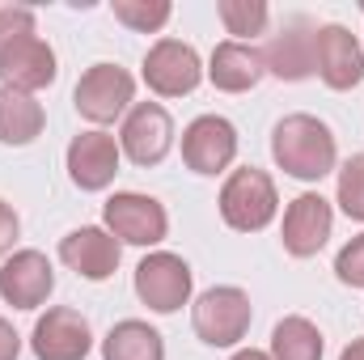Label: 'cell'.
I'll return each instance as SVG.
<instances>
[{"instance_id": "7c38bea8", "label": "cell", "mask_w": 364, "mask_h": 360, "mask_svg": "<svg viewBox=\"0 0 364 360\" xmlns=\"http://www.w3.org/2000/svg\"><path fill=\"white\" fill-rule=\"evenodd\" d=\"M331 225H335L331 199H322V195H314V191L296 195V199L288 203V212H284V229H279L284 250H288L292 259H314V255L326 246Z\"/></svg>"}, {"instance_id": "9c48e42d", "label": "cell", "mask_w": 364, "mask_h": 360, "mask_svg": "<svg viewBox=\"0 0 364 360\" xmlns=\"http://www.w3.org/2000/svg\"><path fill=\"white\" fill-rule=\"evenodd\" d=\"M30 348L38 360H85L93 348V331L81 309L73 305H51L30 335Z\"/></svg>"}, {"instance_id": "f1b7e54d", "label": "cell", "mask_w": 364, "mask_h": 360, "mask_svg": "<svg viewBox=\"0 0 364 360\" xmlns=\"http://www.w3.org/2000/svg\"><path fill=\"white\" fill-rule=\"evenodd\" d=\"M339 360H364V335H360V339H352V344L339 352Z\"/></svg>"}, {"instance_id": "44dd1931", "label": "cell", "mask_w": 364, "mask_h": 360, "mask_svg": "<svg viewBox=\"0 0 364 360\" xmlns=\"http://www.w3.org/2000/svg\"><path fill=\"white\" fill-rule=\"evenodd\" d=\"M322 331L301 318V314H288L279 318L272 331V360H322Z\"/></svg>"}, {"instance_id": "e0dca14e", "label": "cell", "mask_w": 364, "mask_h": 360, "mask_svg": "<svg viewBox=\"0 0 364 360\" xmlns=\"http://www.w3.org/2000/svg\"><path fill=\"white\" fill-rule=\"evenodd\" d=\"M119 144L106 132H81L68 144V179L81 191H106L119 174Z\"/></svg>"}, {"instance_id": "52a82bcc", "label": "cell", "mask_w": 364, "mask_h": 360, "mask_svg": "<svg viewBox=\"0 0 364 360\" xmlns=\"http://www.w3.org/2000/svg\"><path fill=\"white\" fill-rule=\"evenodd\" d=\"M174 149V119L161 102H136L119 132V153L132 157V166H157Z\"/></svg>"}, {"instance_id": "277c9868", "label": "cell", "mask_w": 364, "mask_h": 360, "mask_svg": "<svg viewBox=\"0 0 364 360\" xmlns=\"http://www.w3.org/2000/svg\"><path fill=\"white\" fill-rule=\"evenodd\" d=\"M102 221H106V233H114L127 246H157L170 233L166 208L153 195H140V191H114L102 203Z\"/></svg>"}, {"instance_id": "6da1fadb", "label": "cell", "mask_w": 364, "mask_h": 360, "mask_svg": "<svg viewBox=\"0 0 364 360\" xmlns=\"http://www.w3.org/2000/svg\"><path fill=\"white\" fill-rule=\"evenodd\" d=\"M272 157L284 174L296 182H322L335 162H339V144L335 132L314 119V115H284L272 132Z\"/></svg>"}, {"instance_id": "8fae6325", "label": "cell", "mask_w": 364, "mask_h": 360, "mask_svg": "<svg viewBox=\"0 0 364 360\" xmlns=\"http://www.w3.org/2000/svg\"><path fill=\"white\" fill-rule=\"evenodd\" d=\"M199 81H203V64H199L191 43L161 38V43L149 47V55H144V85L157 97H182Z\"/></svg>"}, {"instance_id": "5b68a950", "label": "cell", "mask_w": 364, "mask_h": 360, "mask_svg": "<svg viewBox=\"0 0 364 360\" xmlns=\"http://www.w3.org/2000/svg\"><path fill=\"white\" fill-rule=\"evenodd\" d=\"M132 97H136V81H132L127 68H119V64H93V68L81 73V81L73 90V106H77L81 119H90V123L102 127V123H114L132 106Z\"/></svg>"}, {"instance_id": "7402d4cb", "label": "cell", "mask_w": 364, "mask_h": 360, "mask_svg": "<svg viewBox=\"0 0 364 360\" xmlns=\"http://www.w3.org/2000/svg\"><path fill=\"white\" fill-rule=\"evenodd\" d=\"M216 13H220L225 30H229V34H237V43H242V38L263 34V30H267V21H272V9H267L263 0H220V4H216Z\"/></svg>"}, {"instance_id": "cb8c5ba5", "label": "cell", "mask_w": 364, "mask_h": 360, "mask_svg": "<svg viewBox=\"0 0 364 360\" xmlns=\"http://www.w3.org/2000/svg\"><path fill=\"white\" fill-rule=\"evenodd\" d=\"M339 208L352 221H364V153H352L339 170Z\"/></svg>"}, {"instance_id": "484cf974", "label": "cell", "mask_w": 364, "mask_h": 360, "mask_svg": "<svg viewBox=\"0 0 364 360\" xmlns=\"http://www.w3.org/2000/svg\"><path fill=\"white\" fill-rule=\"evenodd\" d=\"M335 275L348 288H364V233H356L339 255H335Z\"/></svg>"}, {"instance_id": "d4e9b609", "label": "cell", "mask_w": 364, "mask_h": 360, "mask_svg": "<svg viewBox=\"0 0 364 360\" xmlns=\"http://www.w3.org/2000/svg\"><path fill=\"white\" fill-rule=\"evenodd\" d=\"M34 34V9L26 4H0V51H9L17 38Z\"/></svg>"}, {"instance_id": "ffe728a7", "label": "cell", "mask_w": 364, "mask_h": 360, "mask_svg": "<svg viewBox=\"0 0 364 360\" xmlns=\"http://www.w3.org/2000/svg\"><path fill=\"white\" fill-rule=\"evenodd\" d=\"M102 360H166V339L149 322L123 318L102 339Z\"/></svg>"}, {"instance_id": "5bb4252c", "label": "cell", "mask_w": 364, "mask_h": 360, "mask_svg": "<svg viewBox=\"0 0 364 360\" xmlns=\"http://www.w3.org/2000/svg\"><path fill=\"white\" fill-rule=\"evenodd\" d=\"M318 77L326 90H356L364 81V47L348 26H318Z\"/></svg>"}, {"instance_id": "7a4b0ae2", "label": "cell", "mask_w": 364, "mask_h": 360, "mask_svg": "<svg viewBox=\"0 0 364 360\" xmlns=\"http://www.w3.org/2000/svg\"><path fill=\"white\" fill-rule=\"evenodd\" d=\"M275 208H279V195H275V182L267 170L259 166H246V170H233L225 186H220V216L229 229L237 233H259L275 221Z\"/></svg>"}, {"instance_id": "f546056e", "label": "cell", "mask_w": 364, "mask_h": 360, "mask_svg": "<svg viewBox=\"0 0 364 360\" xmlns=\"http://www.w3.org/2000/svg\"><path fill=\"white\" fill-rule=\"evenodd\" d=\"M233 360H272V352H259V348H242V352H233Z\"/></svg>"}, {"instance_id": "9a60e30c", "label": "cell", "mask_w": 364, "mask_h": 360, "mask_svg": "<svg viewBox=\"0 0 364 360\" xmlns=\"http://www.w3.org/2000/svg\"><path fill=\"white\" fill-rule=\"evenodd\" d=\"M123 259V242L114 233H106L102 225H85V229H73L64 242H60V263L73 268L81 280H110L119 271Z\"/></svg>"}, {"instance_id": "2e32d148", "label": "cell", "mask_w": 364, "mask_h": 360, "mask_svg": "<svg viewBox=\"0 0 364 360\" xmlns=\"http://www.w3.org/2000/svg\"><path fill=\"white\" fill-rule=\"evenodd\" d=\"M55 51L47 38L30 34V38H17L9 51H0V85L9 90H21V93H34V90H47L55 81Z\"/></svg>"}, {"instance_id": "d6986e66", "label": "cell", "mask_w": 364, "mask_h": 360, "mask_svg": "<svg viewBox=\"0 0 364 360\" xmlns=\"http://www.w3.org/2000/svg\"><path fill=\"white\" fill-rule=\"evenodd\" d=\"M43 102L34 93H21V90H9L0 85V144H34L43 136Z\"/></svg>"}, {"instance_id": "83f0119b", "label": "cell", "mask_w": 364, "mask_h": 360, "mask_svg": "<svg viewBox=\"0 0 364 360\" xmlns=\"http://www.w3.org/2000/svg\"><path fill=\"white\" fill-rule=\"evenodd\" d=\"M21 356V335L13 331L9 318H0V360H17Z\"/></svg>"}, {"instance_id": "603a6c76", "label": "cell", "mask_w": 364, "mask_h": 360, "mask_svg": "<svg viewBox=\"0 0 364 360\" xmlns=\"http://www.w3.org/2000/svg\"><path fill=\"white\" fill-rule=\"evenodd\" d=\"M110 9H114V17H119L127 30H140V34L161 30V26L170 21V13H174L170 0H114Z\"/></svg>"}, {"instance_id": "30bf717a", "label": "cell", "mask_w": 364, "mask_h": 360, "mask_svg": "<svg viewBox=\"0 0 364 360\" xmlns=\"http://www.w3.org/2000/svg\"><path fill=\"white\" fill-rule=\"evenodd\" d=\"M237 157V127L220 115H199L182 132V162L195 174H220Z\"/></svg>"}, {"instance_id": "4fadbf2b", "label": "cell", "mask_w": 364, "mask_h": 360, "mask_svg": "<svg viewBox=\"0 0 364 360\" xmlns=\"http://www.w3.org/2000/svg\"><path fill=\"white\" fill-rule=\"evenodd\" d=\"M55 288V268L43 250H17L0 268V297L13 309H38Z\"/></svg>"}, {"instance_id": "ac0fdd59", "label": "cell", "mask_w": 364, "mask_h": 360, "mask_svg": "<svg viewBox=\"0 0 364 360\" xmlns=\"http://www.w3.org/2000/svg\"><path fill=\"white\" fill-rule=\"evenodd\" d=\"M263 77H267V64H263V51H259V47L229 38V43H220V47L212 51L208 81L220 93H246V90H255Z\"/></svg>"}, {"instance_id": "ba28073f", "label": "cell", "mask_w": 364, "mask_h": 360, "mask_svg": "<svg viewBox=\"0 0 364 360\" xmlns=\"http://www.w3.org/2000/svg\"><path fill=\"white\" fill-rule=\"evenodd\" d=\"M136 297L153 309V314H174L191 301V268L182 255L170 250H153L140 259L136 268Z\"/></svg>"}, {"instance_id": "4316f807", "label": "cell", "mask_w": 364, "mask_h": 360, "mask_svg": "<svg viewBox=\"0 0 364 360\" xmlns=\"http://www.w3.org/2000/svg\"><path fill=\"white\" fill-rule=\"evenodd\" d=\"M17 233H21V221H17V212H13V203H4L0 199V259L13 250V242H17Z\"/></svg>"}, {"instance_id": "3957f363", "label": "cell", "mask_w": 364, "mask_h": 360, "mask_svg": "<svg viewBox=\"0 0 364 360\" xmlns=\"http://www.w3.org/2000/svg\"><path fill=\"white\" fill-rule=\"evenodd\" d=\"M250 297L233 284H220V288H208L195 309H191V322H195V335L208 344V348H233L246 339L250 331Z\"/></svg>"}, {"instance_id": "8992f818", "label": "cell", "mask_w": 364, "mask_h": 360, "mask_svg": "<svg viewBox=\"0 0 364 360\" xmlns=\"http://www.w3.org/2000/svg\"><path fill=\"white\" fill-rule=\"evenodd\" d=\"M263 64L279 81H305V77H314L318 73V26L305 13H292L279 26V34L267 38Z\"/></svg>"}]
</instances>
